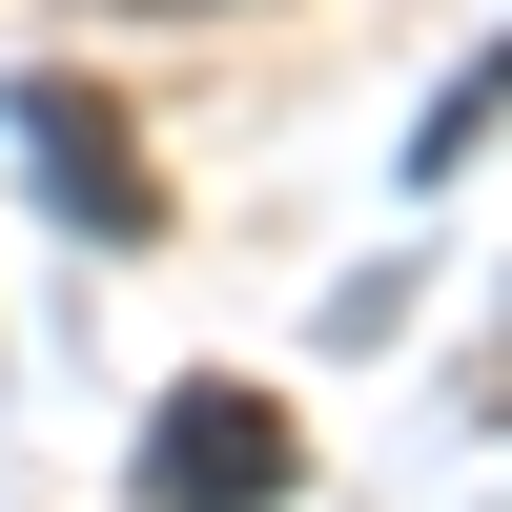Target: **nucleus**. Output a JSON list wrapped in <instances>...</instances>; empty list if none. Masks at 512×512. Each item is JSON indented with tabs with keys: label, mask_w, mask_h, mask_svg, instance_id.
<instances>
[{
	"label": "nucleus",
	"mask_w": 512,
	"mask_h": 512,
	"mask_svg": "<svg viewBox=\"0 0 512 512\" xmlns=\"http://www.w3.org/2000/svg\"><path fill=\"white\" fill-rule=\"evenodd\" d=\"M287 492H308V431H287L267 390L205 369V390L144 410V512H287Z\"/></svg>",
	"instance_id": "1"
},
{
	"label": "nucleus",
	"mask_w": 512,
	"mask_h": 512,
	"mask_svg": "<svg viewBox=\"0 0 512 512\" xmlns=\"http://www.w3.org/2000/svg\"><path fill=\"white\" fill-rule=\"evenodd\" d=\"M21 144H41V185H62V226L144 246V144H123V103H103V82H21Z\"/></svg>",
	"instance_id": "2"
},
{
	"label": "nucleus",
	"mask_w": 512,
	"mask_h": 512,
	"mask_svg": "<svg viewBox=\"0 0 512 512\" xmlns=\"http://www.w3.org/2000/svg\"><path fill=\"white\" fill-rule=\"evenodd\" d=\"M492 103H512V41H492V62H451V103H431V123H410V185H451V164H472V144H492Z\"/></svg>",
	"instance_id": "3"
},
{
	"label": "nucleus",
	"mask_w": 512,
	"mask_h": 512,
	"mask_svg": "<svg viewBox=\"0 0 512 512\" xmlns=\"http://www.w3.org/2000/svg\"><path fill=\"white\" fill-rule=\"evenodd\" d=\"M123 21H246V0H123Z\"/></svg>",
	"instance_id": "4"
}]
</instances>
